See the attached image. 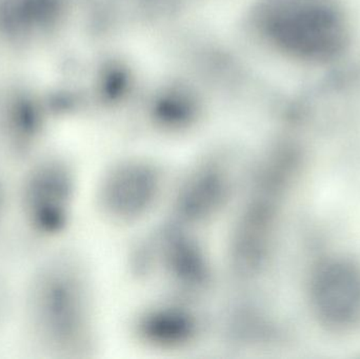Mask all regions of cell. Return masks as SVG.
Wrapping results in <instances>:
<instances>
[{"label":"cell","mask_w":360,"mask_h":359,"mask_svg":"<svg viewBox=\"0 0 360 359\" xmlns=\"http://www.w3.org/2000/svg\"><path fill=\"white\" fill-rule=\"evenodd\" d=\"M34 332L50 351H72L84 325L82 291L73 272L60 263L44 267L30 293Z\"/></svg>","instance_id":"6da1fadb"},{"label":"cell","mask_w":360,"mask_h":359,"mask_svg":"<svg viewBox=\"0 0 360 359\" xmlns=\"http://www.w3.org/2000/svg\"><path fill=\"white\" fill-rule=\"evenodd\" d=\"M4 207V189L2 187L1 181H0V216H1L2 210Z\"/></svg>","instance_id":"277c9868"},{"label":"cell","mask_w":360,"mask_h":359,"mask_svg":"<svg viewBox=\"0 0 360 359\" xmlns=\"http://www.w3.org/2000/svg\"><path fill=\"white\" fill-rule=\"evenodd\" d=\"M71 178L60 162L44 160L33 167L22 190L25 217L42 235L58 233L68 217Z\"/></svg>","instance_id":"7a4b0ae2"},{"label":"cell","mask_w":360,"mask_h":359,"mask_svg":"<svg viewBox=\"0 0 360 359\" xmlns=\"http://www.w3.org/2000/svg\"><path fill=\"white\" fill-rule=\"evenodd\" d=\"M316 280V301L325 318L346 325L360 318V274L344 266H329Z\"/></svg>","instance_id":"3957f363"}]
</instances>
